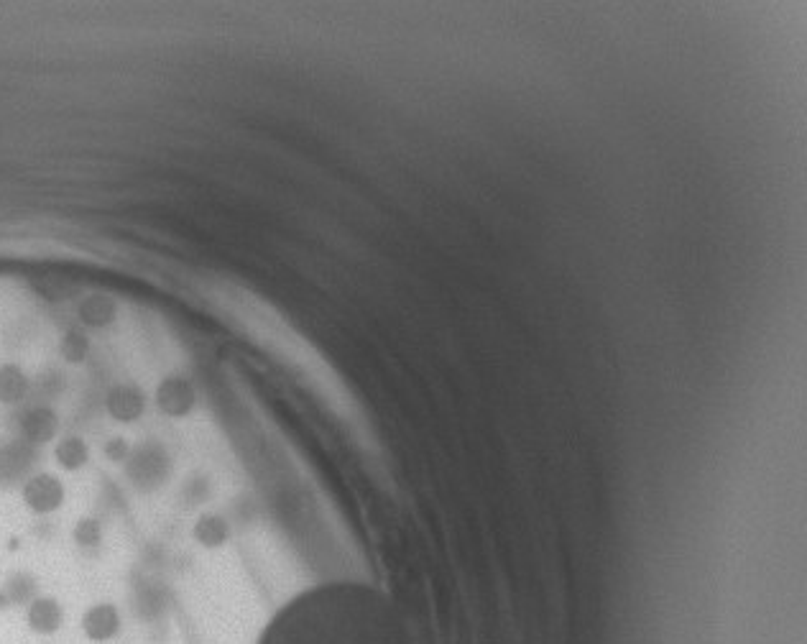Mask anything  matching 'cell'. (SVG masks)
<instances>
[{"label": "cell", "mask_w": 807, "mask_h": 644, "mask_svg": "<svg viewBox=\"0 0 807 644\" xmlns=\"http://www.w3.org/2000/svg\"><path fill=\"white\" fill-rule=\"evenodd\" d=\"M54 460H57L59 468H64V471H80V468L87 466V460H90V448H87L82 437L67 435L54 445Z\"/></svg>", "instance_id": "8"}, {"label": "cell", "mask_w": 807, "mask_h": 644, "mask_svg": "<svg viewBox=\"0 0 807 644\" xmlns=\"http://www.w3.org/2000/svg\"><path fill=\"white\" fill-rule=\"evenodd\" d=\"M192 402H195L192 399V389L182 379L161 381L159 391H156V404L169 417H184L192 409Z\"/></svg>", "instance_id": "7"}, {"label": "cell", "mask_w": 807, "mask_h": 644, "mask_svg": "<svg viewBox=\"0 0 807 644\" xmlns=\"http://www.w3.org/2000/svg\"><path fill=\"white\" fill-rule=\"evenodd\" d=\"M29 394V379L21 368L6 363L0 366V404H18Z\"/></svg>", "instance_id": "9"}, {"label": "cell", "mask_w": 807, "mask_h": 644, "mask_svg": "<svg viewBox=\"0 0 807 644\" xmlns=\"http://www.w3.org/2000/svg\"><path fill=\"white\" fill-rule=\"evenodd\" d=\"M21 496L34 514H52L64 504V483L54 473H36L23 483Z\"/></svg>", "instance_id": "2"}, {"label": "cell", "mask_w": 807, "mask_h": 644, "mask_svg": "<svg viewBox=\"0 0 807 644\" xmlns=\"http://www.w3.org/2000/svg\"><path fill=\"white\" fill-rule=\"evenodd\" d=\"M82 634H85L90 642L95 644H105L110 639L118 637L123 627L121 611L118 606L108 604V601H100V604H92L90 609L82 614Z\"/></svg>", "instance_id": "3"}, {"label": "cell", "mask_w": 807, "mask_h": 644, "mask_svg": "<svg viewBox=\"0 0 807 644\" xmlns=\"http://www.w3.org/2000/svg\"><path fill=\"white\" fill-rule=\"evenodd\" d=\"M103 540L100 524L95 519H80L75 527V542L80 547H98Z\"/></svg>", "instance_id": "10"}, {"label": "cell", "mask_w": 807, "mask_h": 644, "mask_svg": "<svg viewBox=\"0 0 807 644\" xmlns=\"http://www.w3.org/2000/svg\"><path fill=\"white\" fill-rule=\"evenodd\" d=\"M256 644H407L404 616L381 588L330 581L281 606Z\"/></svg>", "instance_id": "1"}, {"label": "cell", "mask_w": 807, "mask_h": 644, "mask_svg": "<svg viewBox=\"0 0 807 644\" xmlns=\"http://www.w3.org/2000/svg\"><path fill=\"white\" fill-rule=\"evenodd\" d=\"M57 430H59L57 414H54V409L49 407H34L21 417V435L26 443L34 445L52 443L54 437H57Z\"/></svg>", "instance_id": "6"}, {"label": "cell", "mask_w": 807, "mask_h": 644, "mask_svg": "<svg viewBox=\"0 0 807 644\" xmlns=\"http://www.w3.org/2000/svg\"><path fill=\"white\" fill-rule=\"evenodd\" d=\"M26 624L34 634L41 637H52L64 627V609L57 598L52 596H36L26 606Z\"/></svg>", "instance_id": "4"}, {"label": "cell", "mask_w": 807, "mask_h": 644, "mask_svg": "<svg viewBox=\"0 0 807 644\" xmlns=\"http://www.w3.org/2000/svg\"><path fill=\"white\" fill-rule=\"evenodd\" d=\"M105 407H108V414L115 422H136L141 414H144V394L131 384H118L108 391V399H105Z\"/></svg>", "instance_id": "5"}]
</instances>
